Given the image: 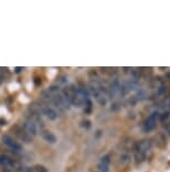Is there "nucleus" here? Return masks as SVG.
I'll return each mask as SVG.
<instances>
[{"instance_id": "1", "label": "nucleus", "mask_w": 170, "mask_h": 172, "mask_svg": "<svg viewBox=\"0 0 170 172\" xmlns=\"http://www.w3.org/2000/svg\"><path fill=\"white\" fill-rule=\"evenodd\" d=\"M150 149L151 142L149 140H142L139 143H137V145L134 146V160H136V163H142L143 161L145 160L147 153L150 151Z\"/></svg>"}, {"instance_id": "2", "label": "nucleus", "mask_w": 170, "mask_h": 172, "mask_svg": "<svg viewBox=\"0 0 170 172\" xmlns=\"http://www.w3.org/2000/svg\"><path fill=\"white\" fill-rule=\"evenodd\" d=\"M11 132L14 133V135L16 137H18L21 142L24 143H30L31 140H33V136H30L27 132L25 130V128L22 126H19V125H15L11 128Z\"/></svg>"}, {"instance_id": "3", "label": "nucleus", "mask_w": 170, "mask_h": 172, "mask_svg": "<svg viewBox=\"0 0 170 172\" xmlns=\"http://www.w3.org/2000/svg\"><path fill=\"white\" fill-rule=\"evenodd\" d=\"M1 141H2V143L5 144L10 151H12V152L19 153L22 150L21 144H20L19 142H17L16 140H15L14 137H11L10 135H3L2 137H1Z\"/></svg>"}, {"instance_id": "4", "label": "nucleus", "mask_w": 170, "mask_h": 172, "mask_svg": "<svg viewBox=\"0 0 170 172\" xmlns=\"http://www.w3.org/2000/svg\"><path fill=\"white\" fill-rule=\"evenodd\" d=\"M75 93H76L75 85L66 86V87H64L62 89V95H63L65 100H66L71 106H73V101H74V98H75Z\"/></svg>"}, {"instance_id": "5", "label": "nucleus", "mask_w": 170, "mask_h": 172, "mask_svg": "<svg viewBox=\"0 0 170 172\" xmlns=\"http://www.w3.org/2000/svg\"><path fill=\"white\" fill-rule=\"evenodd\" d=\"M0 165L6 168V169H12L15 170L18 168V162L15 158H11L7 154H0Z\"/></svg>"}, {"instance_id": "6", "label": "nucleus", "mask_w": 170, "mask_h": 172, "mask_svg": "<svg viewBox=\"0 0 170 172\" xmlns=\"http://www.w3.org/2000/svg\"><path fill=\"white\" fill-rule=\"evenodd\" d=\"M159 118V113H152L147 117L142 124V128L145 132H151L156 127L157 119Z\"/></svg>"}, {"instance_id": "7", "label": "nucleus", "mask_w": 170, "mask_h": 172, "mask_svg": "<svg viewBox=\"0 0 170 172\" xmlns=\"http://www.w3.org/2000/svg\"><path fill=\"white\" fill-rule=\"evenodd\" d=\"M42 114L45 117H47L48 119H50V120H56V119L59 117L58 111H57L55 108L50 107V106H46V105L43 104V102H42Z\"/></svg>"}, {"instance_id": "8", "label": "nucleus", "mask_w": 170, "mask_h": 172, "mask_svg": "<svg viewBox=\"0 0 170 172\" xmlns=\"http://www.w3.org/2000/svg\"><path fill=\"white\" fill-rule=\"evenodd\" d=\"M22 127L25 128L26 132L30 136H35L37 134V125L34 120L30 118H27L24 123H22Z\"/></svg>"}, {"instance_id": "9", "label": "nucleus", "mask_w": 170, "mask_h": 172, "mask_svg": "<svg viewBox=\"0 0 170 172\" xmlns=\"http://www.w3.org/2000/svg\"><path fill=\"white\" fill-rule=\"evenodd\" d=\"M110 163H111V156L109 154L102 156L98 164V170L99 172H108L110 168Z\"/></svg>"}, {"instance_id": "10", "label": "nucleus", "mask_w": 170, "mask_h": 172, "mask_svg": "<svg viewBox=\"0 0 170 172\" xmlns=\"http://www.w3.org/2000/svg\"><path fill=\"white\" fill-rule=\"evenodd\" d=\"M152 88H154V90L156 91L157 95H162V93H165L166 91L165 82L162 81L160 78H154V79L152 80Z\"/></svg>"}, {"instance_id": "11", "label": "nucleus", "mask_w": 170, "mask_h": 172, "mask_svg": "<svg viewBox=\"0 0 170 172\" xmlns=\"http://www.w3.org/2000/svg\"><path fill=\"white\" fill-rule=\"evenodd\" d=\"M40 135H42L43 138H44L46 142H48V143H50V144L56 143V136L54 135L52 132H49V130H40Z\"/></svg>"}, {"instance_id": "12", "label": "nucleus", "mask_w": 170, "mask_h": 172, "mask_svg": "<svg viewBox=\"0 0 170 172\" xmlns=\"http://www.w3.org/2000/svg\"><path fill=\"white\" fill-rule=\"evenodd\" d=\"M14 172H34L33 168H29V166H18L14 170Z\"/></svg>"}, {"instance_id": "13", "label": "nucleus", "mask_w": 170, "mask_h": 172, "mask_svg": "<svg viewBox=\"0 0 170 172\" xmlns=\"http://www.w3.org/2000/svg\"><path fill=\"white\" fill-rule=\"evenodd\" d=\"M119 160H120L121 163H128L129 160H130V154H129V153H126V152L122 153V154L120 155Z\"/></svg>"}, {"instance_id": "14", "label": "nucleus", "mask_w": 170, "mask_h": 172, "mask_svg": "<svg viewBox=\"0 0 170 172\" xmlns=\"http://www.w3.org/2000/svg\"><path fill=\"white\" fill-rule=\"evenodd\" d=\"M34 172H48L47 168L44 165H40V164H36V165L33 168Z\"/></svg>"}, {"instance_id": "15", "label": "nucleus", "mask_w": 170, "mask_h": 172, "mask_svg": "<svg viewBox=\"0 0 170 172\" xmlns=\"http://www.w3.org/2000/svg\"><path fill=\"white\" fill-rule=\"evenodd\" d=\"M10 76V72L7 68H0V76L2 78V79H6V78H8Z\"/></svg>"}, {"instance_id": "16", "label": "nucleus", "mask_w": 170, "mask_h": 172, "mask_svg": "<svg viewBox=\"0 0 170 172\" xmlns=\"http://www.w3.org/2000/svg\"><path fill=\"white\" fill-rule=\"evenodd\" d=\"M82 126L83 127H86V128H90V126H91V124H90V121L89 120H84V121H82Z\"/></svg>"}, {"instance_id": "17", "label": "nucleus", "mask_w": 170, "mask_h": 172, "mask_svg": "<svg viewBox=\"0 0 170 172\" xmlns=\"http://www.w3.org/2000/svg\"><path fill=\"white\" fill-rule=\"evenodd\" d=\"M5 124H6V120H5V119H2V118L0 119V125L2 126V125H5Z\"/></svg>"}, {"instance_id": "18", "label": "nucleus", "mask_w": 170, "mask_h": 172, "mask_svg": "<svg viewBox=\"0 0 170 172\" xmlns=\"http://www.w3.org/2000/svg\"><path fill=\"white\" fill-rule=\"evenodd\" d=\"M22 70V68H16V72H20Z\"/></svg>"}, {"instance_id": "19", "label": "nucleus", "mask_w": 170, "mask_h": 172, "mask_svg": "<svg viewBox=\"0 0 170 172\" xmlns=\"http://www.w3.org/2000/svg\"><path fill=\"white\" fill-rule=\"evenodd\" d=\"M2 78H1V76H0V85H1V83H2Z\"/></svg>"}]
</instances>
